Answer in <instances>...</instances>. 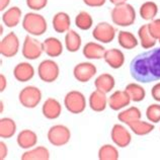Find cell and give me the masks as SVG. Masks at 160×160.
I'll use <instances>...</instances> for the list:
<instances>
[{
	"mask_svg": "<svg viewBox=\"0 0 160 160\" xmlns=\"http://www.w3.org/2000/svg\"><path fill=\"white\" fill-rule=\"evenodd\" d=\"M130 74L140 83L160 80V47L135 56L130 63Z\"/></svg>",
	"mask_w": 160,
	"mask_h": 160,
	"instance_id": "obj_1",
	"label": "cell"
},
{
	"mask_svg": "<svg viewBox=\"0 0 160 160\" xmlns=\"http://www.w3.org/2000/svg\"><path fill=\"white\" fill-rule=\"evenodd\" d=\"M137 13L134 6L128 2L115 5L111 11V18L115 26L121 28L131 27L136 22Z\"/></svg>",
	"mask_w": 160,
	"mask_h": 160,
	"instance_id": "obj_2",
	"label": "cell"
},
{
	"mask_svg": "<svg viewBox=\"0 0 160 160\" xmlns=\"http://www.w3.org/2000/svg\"><path fill=\"white\" fill-rule=\"evenodd\" d=\"M22 28L28 35L33 37L43 36L48 29V22L43 15L38 11H31L26 13L22 22Z\"/></svg>",
	"mask_w": 160,
	"mask_h": 160,
	"instance_id": "obj_3",
	"label": "cell"
},
{
	"mask_svg": "<svg viewBox=\"0 0 160 160\" xmlns=\"http://www.w3.org/2000/svg\"><path fill=\"white\" fill-rule=\"evenodd\" d=\"M64 107L73 115L82 113L86 108L85 95L78 90H71L67 92L64 98Z\"/></svg>",
	"mask_w": 160,
	"mask_h": 160,
	"instance_id": "obj_4",
	"label": "cell"
},
{
	"mask_svg": "<svg viewBox=\"0 0 160 160\" xmlns=\"http://www.w3.org/2000/svg\"><path fill=\"white\" fill-rule=\"evenodd\" d=\"M43 93L39 87L28 85L22 88L18 93L19 103L26 108H35L40 104Z\"/></svg>",
	"mask_w": 160,
	"mask_h": 160,
	"instance_id": "obj_5",
	"label": "cell"
},
{
	"mask_svg": "<svg viewBox=\"0 0 160 160\" xmlns=\"http://www.w3.org/2000/svg\"><path fill=\"white\" fill-rule=\"evenodd\" d=\"M48 141L55 147H62L68 144L71 139V131L65 125H54L47 134Z\"/></svg>",
	"mask_w": 160,
	"mask_h": 160,
	"instance_id": "obj_6",
	"label": "cell"
},
{
	"mask_svg": "<svg viewBox=\"0 0 160 160\" xmlns=\"http://www.w3.org/2000/svg\"><path fill=\"white\" fill-rule=\"evenodd\" d=\"M60 75V68L54 60L46 59L42 61L38 67V76L43 82L52 83L58 79Z\"/></svg>",
	"mask_w": 160,
	"mask_h": 160,
	"instance_id": "obj_7",
	"label": "cell"
},
{
	"mask_svg": "<svg viewBox=\"0 0 160 160\" xmlns=\"http://www.w3.org/2000/svg\"><path fill=\"white\" fill-rule=\"evenodd\" d=\"M44 53L43 42H40L33 38V36L27 35L23 40L22 54L27 60H37Z\"/></svg>",
	"mask_w": 160,
	"mask_h": 160,
	"instance_id": "obj_8",
	"label": "cell"
},
{
	"mask_svg": "<svg viewBox=\"0 0 160 160\" xmlns=\"http://www.w3.org/2000/svg\"><path fill=\"white\" fill-rule=\"evenodd\" d=\"M117 35L116 28L107 22H98L92 31L93 39L102 44H109L115 40Z\"/></svg>",
	"mask_w": 160,
	"mask_h": 160,
	"instance_id": "obj_9",
	"label": "cell"
},
{
	"mask_svg": "<svg viewBox=\"0 0 160 160\" xmlns=\"http://www.w3.org/2000/svg\"><path fill=\"white\" fill-rule=\"evenodd\" d=\"M20 43L18 35L13 32H8L0 42V54L5 58H12L18 55Z\"/></svg>",
	"mask_w": 160,
	"mask_h": 160,
	"instance_id": "obj_10",
	"label": "cell"
},
{
	"mask_svg": "<svg viewBox=\"0 0 160 160\" xmlns=\"http://www.w3.org/2000/svg\"><path fill=\"white\" fill-rule=\"evenodd\" d=\"M111 139L116 146L120 148H126L131 144L132 135L124 125L116 124L112 126L111 131Z\"/></svg>",
	"mask_w": 160,
	"mask_h": 160,
	"instance_id": "obj_11",
	"label": "cell"
},
{
	"mask_svg": "<svg viewBox=\"0 0 160 160\" xmlns=\"http://www.w3.org/2000/svg\"><path fill=\"white\" fill-rule=\"evenodd\" d=\"M98 69L91 62H81L73 69V76L78 82L86 83L95 76Z\"/></svg>",
	"mask_w": 160,
	"mask_h": 160,
	"instance_id": "obj_12",
	"label": "cell"
},
{
	"mask_svg": "<svg viewBox=\"0 0 160 160\" xmlns=\"http://www.w3.org/2000/svg\"><path fill=\"white\" fill-rule=\"evenodd\" d=\"M132 99L126 90H116L108 98V107L112 111H120L130 106Z\"/></svg>",
	"mask_w": 160,
	"mask_h": 160,
	"instance_id": "obj_13",
	"label": "cell"
},
{
	"mask_svg": "<svg viewBox=\"0 0 160 160\" xmlns=\"http://www.w3.org/2000/svg\"><path fill=\"white\" fill-rule=\"evenodd\" d=\"M22 11L18 6H11L2 12L1 20L6 28H13L22 22Z\"/></svg>",
	"mask_w": 160,
	"mask_h": 160,
	"instance_id": "obj_14",
	"label": "cell"
},
{
	"mask_svg": "<svg viewBox=\"0 0 160 160\" xmlns=\"http://www.w3.org/2000/svg\"><path fill=\"white\" fill-rule=\"evenodd\" d=\"M43 116L48 120H56L62 113V106L56 98H49L45 100L42 107Z\"/></svg>",
	"mask_w": 160,
	"mask_h": 160,
	"instance_id": "obj_15",
	"label": "cell"
},
{
	"mask_svg": "<svg viewBox=\"0 0 160 160\" xmlns=\"http://www.w3.org/2000/svg\"><path fill=\"white\" fill-rule=\"evenodd\" d=\"M88 104L93 112H103L108 106V98H107V93L96 89L90 93L88 98Z\"/></svg>",
	"mask_w": 160,
	"mask_h": 160,
	"instance_id": "obj_16",
	"label": "cell"
},
{
	"mask_svg": "<svg viewBox=\"0 0 160 160\" xmlns=\"http://www.w3.org/2000/svg\"><path fill=\"white\" fill-rule=\"evenodd\" d=\"M13 76L18 82H28L35 76V68L28 62H20L13 68Z\"/></svg>",
	"mask_w": 160,
	"mask_h": 160,
	"instance_id": "obj_17",
	"label": "cell"
},
{
	"mask_svg": "<svg viewBox=\"0 0 160 160\" xmlns=\"http://www.w3.org/2000/svg\"><path fill=\"white\" fill-rule=\"evenodd\" d=\"M106 51L107 49L103 47L102 43L88 42L84 45L82 54L88 60H99V59H103Z\"/></svg>",
	"mask_w": 160,
	"mask_h": 160,
	"instance_id": "obj_18",
	"label": "cell"
},
{
	"mask_svg": "<svg viewBox=\"0 0 160 160\" xmlns=\"http://www.w3.org/2000/svg\"><path fill=\"white\" fill-rule=\"evenodd\" d=\"M103 60L112 69H120L125 64V54L119 49L112 48L107 50L104 53Z\"/></svg>",
	"mask_w": 160,
	"mask_h": 160,
	"instance_id": "obj_19",
	"label": "cell"
},
{
	"mask_svg": "<svg viewBox=\"0 0 160 160\" xmlns=\"http://www.w3.org/2000/svg\"><path fill=\"white\" fill-rule=\"evenodd\" d=\"M16 143L22 149H32L38 144V135L32 130L24 129L18 133L16 137Z\"/></svg>",
	"mask_w": 160,
	"mask_h": 160,
	"instance_id": "obj_20",
	"label": "cell"
},
{
	"mask_svg": "<svg viewBox=\"0 0 160 160\" xmlns=\"http://www.w3.org/2000/svg\"><path fill=\"white\" fill-rule=\"evenodd\" d=\"M52 27L58 33H66L71 27L70 15L64 11H59L53 16Z\"/></svg>",
	"mask_w": 160,
	"mask_h": 160,
	"instance_id": "obj_21",
	"label": "cell"
},
{
	"mask_svg": "<svg viewBox=\"0 0 160 160\" xmlns=\"http://www.w3.org/2000/svg\"><path fill=\"white\" fill-rule=\"evenodd\" d=\"M43 47H44V53L51 58H57L60 57L64 47H63L62 42L57 39L55 37H49L43 42Z\"/></svg>",
	"mask_w": 160,
	"mask_h": 160,
	"instance_id": "obj_22",
	"label": "cell"
},
{
	"mask_svg": "<svg viewBox=\"0 0 160 160\" xmlns=\"http://www.w3.org/2000/svg\"><path fill=\"white\" fill-rule=\"evenodd\" d=\"M138 40L140 43L141 47L145 50H149L155 47V45L157 43V40L151 35L149 31L148 23L143 24L138 29Z\"/></svg>",
	"mask_w": 160,
	"mask_h": 160,
	"instance_id": "obj_23",
	"label": "cell"
},
{
	"mask_svg": "<svg viewBox=\"0 0 160 160\" xmlns=\"http://www.w3.org/2000/svg\"><path fill=\"white\" fill-rule=\"evenodd\" d=\"M94 86L96 89L109 93L116 86V79L109 73H102L98 75L94 80Z\"/></svg>",
	"mask_w": 160,
	"mask_h": 160,
	"instance_id": "obj_24",
	"label": "cell"
},
{
	"mask_svg": "<svg viewBox=\"0 0 160 160\" xmlns=\"http://www.w3.org/2000/svg\"><path fill=\"white\" fill-rule=\"evenodd\" d=\"M159 12V6L156 2L154 1H145L141 4L140 8H139V15L142 19L146 20V22H151L156 16Z\"/></svg>",
	"mask_w": 160,
	"mask_h": 160,
	"instance_id": "obj_25",
	"label": "cell"
},
{
	"mask_svg": "<svg viewBox=\"0 0 160 160\" xmlns=\"http://www.w3.org/2000/svg\"><path fill=\"white\" fill-rule=\"evenodd\" d=\"M22 160H49L50 159V151L45 146L33 147L24 152L22 156Z\"/></svg>",
	"mask_w": 160,
	"mask_h": 160,
	"instance_id": "obj_26",
	"label": "cell"
},
{
	"mask_svg": "<svg viewBox=\"0 0 160 160\" xmlns=\"http://www.w3.org/2000/svg\"><path fill=\"white\" fill-rule=\"evenodd\" d=\"M82 45V39L74 29H69L65 35V48L70 53H76Z\"/></svg>",
	"mask_w": 160,
	"mask_h": 160,
	"instance_id": "obj_27",
	"label": "cell"
},
{
	"mask_svg": "<svg viewBox=\"0 0 160 160\" xmlns=\"http://www.w3.org/2000/svg\"><path fill=\"white\" fill-rule=\"evenodd\" d=\"M130 130L137 136H146L150 133H152L155 129V124L151 122H145L140 120L134 121L131 124L128 125Z\"/></svg>",
	"mask_w": 160,
	"mask_h": 160,
	"instance_id": "obj_28",
	"label": "cell"
},
{
	"mask_svg": "<svg viewBox=\"0 0 160 160\" xmlns=\"http://www.w3.org/2000/svg\"><path fill=\"white\" fill-rule=\"evenodd\" d=\"M118 43L125 50H133L139 45V40L131 32L120 31L118 33Z\"/></svg>",
	"mask_w": 160,
	"mask_h": 160,
	"instance_id": "obj_29",
	"label": "cell"
},
{
	"mask_svg": "<svg viewBox=\"0 0 160 160\" xmlns=\"http://www.w3.org/2000/svg\"><path fill=\"white\" fill-rule=\"evenodd\" d=\"M142 119V112L140 111V108L137 107H130L128 108L124 109L119 112L118 115V120H119L121 123H123L125 125H129L131 124L132 122L137 121Z\"/></svg>",
	"mask_w": 160,
	"mask_h": 160,
	"instance_id": "obj_30",
	"label": "cell"
},
{
	"mask_svg": "<svg viewBox=\"0 0 160 160\" xmlns=\"http://www.w3.org/2000/svg\"><path fill=\"white\" fill-rule=\"evenodd\" d=\"M16 123L11 118H2L0 120V138L10 139L16 133Z\"/></svg>",
	"mask_w": 160,
	"mask_h": 160,
	"instance_id": "obj_31",
	"label": "cell"
},
{
	"mask_svg": "<svg viewBox=\"0 0 160 160\" xmlns=\"http://www.w3.org/2000/svg\"><path fill=\"white\" fill-rule=\"evenodd\" d=\"M125 90L128 92L132 102H143L146 98V90L140 83H136V82L129 83L125 87Z\"/></svg>",
	"mask_w": 160,
	"mask_h": 160,
	"instance_id": "obj_32",
	"label": "cell"
},
{
	"mask_svg": "<svg viewBox=\"0 0 160 160\" xmlns=\"http://www.w3.org/2000/svg\"><path fill=\"white\" fill-rule=\"evenodd\" d=\"M75 26L81 31H88L93 26V18L91 14L87 11H80L79 13L75 16Z\"/></svg>",
	"mask_w": 160,
	"mask_h": 160,
	"instance_id": "obj_33",
	"label": "cell"
},
{
	"mask_svg": "<svg viewBox=\"0 0 160 160\" xmlns=\"http://www.w3.org/2000/svg\"><path fill=\"white\" fill-rule=\"evenodd\" d=\"M98 159L99 160H118L120 158L119 150L117 147L111 144H104L98 150Z\"/></svg>",
	"mask_w": 160,
	"mask_h": 160,
	"instance_id": "obj_34",
	"label": "cell"
},
{
	"mask_svg": "<svg viewBox=\"0 0 160 160\" xmlns=\"http://www.w3.org/2000/svg\"><path fill=\"white\" fill-rule=\"evenodd\" d=\"M147 120L153 124L160 123V102L151 103L146 108Z\"/></svg>",
	"mask_w": 160,
	"mask_h": 160,
	"instance_id": "obj_35",
	"label": "cell"
},
{
	"mask_svg": "<svg viewBox=\"0 0 160 160\" xmlns=\"http://www.w3.org/2000/svg\"><path fill=\"white\" fill-rule=\"evenodd\" d=\"M49 0H26L27 6L32 11H40L48 5Z\"/></svg>",
	"mask_w": 160,
	"mask_h": 160,
	"instance_id": "obj_36",
	"label": "cell"
},
{
	"mask_svg": "<svg viewBox=\"0 0 160 160\" xmlns=\"http://www.w3.org/2000/svg\"><path fill=\"white\" fill-rule=\"evenodd\" d=\"M149 31L157 41L160 40V18H154L148 23Z\"/></svg>",
	"mask_w": 160,
	"mask_h": 160,
	"instance_id": "obj_37",
	"label": "cell"
},
{
	"mask_svg": "<svg viewBox=\"0 0 160 160\" xmlns=\"http://www.w3.org/2000/svg\"><path fill=\"white\" fill-rule=\"evenodd\" d=\"M82 1L89 7H102L106 4L107 0H82Z\"/></svg>",
	"mask_w": 160,
	"mask_h": 160,
	"instance_id": "obj_38",
	"label": "cell"
},
{
	"mask_svg": "<svg viewBox=\"0 0 160 160\" xmlns=\"http://www.w3.org/2000/svg\"><path fill=\"white\" fill-rule=\"evenodd\" d=\"M151 96L155 102H160V82L154 84L151 89Z\"/></svg>",
	"mask_w": 160,
	"mask_h": 160,
	"instance_id": "obj_39",
	"label": "cell"
},
{
	"mask_svg": "<svg viewBox=\"0 0 160 160\" xmlns=\"http://www.w3.org/2000/svg\"><path fill=\"white\" fill-rule=\"evenodd\" d=\"M7 154H8L7 145L3 141H1L0 142V159L1 160L5 159L7 157Z\"/></svg>",
	"mask_w": 160,
	"mask_h": 160,
	"instance_id": "obj_40",
	"label": "cell"
},
{
	"mask_svg": "<svg viewBox=\"0 0 160 160\" xmlns=\"http://www.w3.org/2000/svg\"><path fill=\"white\" fill-rule=\"evenodd\" d=\"M7 86V80L4 74H0V92H3Z\"/></svg>",
	"mask_w": 160,
	"mask_h": 160,
	"instance_id": "obj_41",
	"label": "cell"
},
{
	"mask_svg": "<svg viewBox=\"0 0 160 160\" xmlns=\"http://www.w3.org/2000/svg\"><path fill=\"white\" fill-rule=\"evenodd\" d=\"M10 4V0H0V11L6 10Z\"/></svg>",
	"mask_w": 160,
	"mask_h": 160,
	"instance_id": "obj_42",
	"label": "cell"
},
{
	"mask_svg": "<svg viewBox=\"0 0 160 160\" xmlns=\"http://www.w3.org/2000/svg\"><path fill=\"white\" fill-rule=\"evenodd\" d=\"M109 2L113 5H119V4H123V3H126L128 1V0H108Z\"/></svg>",
	"mask_w": 160,
	"mask_h": 160,
	"instance_id": "obj_43",
	"label": "cell"
},
{
	"mask_svg": "<svg viewBox=\"0 0 160 160\" xmlns=\"http://www.w3.org/2000/svg\"><path fill=\"white\" fill-rule=\"evenodd\" d=\"M3 112V102H1V112Z\"/></svg>",
	"mask_w": 160,
	"mask_h": 160,
	"instance_id": "obj_44",
	"label": "cell"
},
{
	"mask_svg": "<svg viewBox=\"0 0 160 160\" xmlns=\"http://www.w3.org/2000/svg\"><path fill=\"white\" fill-rule=\"evenodd\" d=\"M159 11H160V6H159Z\"/></svg>",
	"mask_w": 160,
	"mask_h": 160,
	"instance_id": "obj_45",
	"label": "cell"
},
{
	"mask_svg": "<svg viewBox=\"0 0 160 160\" xmlns=\"http://www.w3.org/2000/svg\"><path fill=\"white\" fill-rule=\"evenodd\" d=\"M159 44H160V40H159Z\"/></svg>",
	"mask_w": 160,
	"mask_h": 160,
	"instance_id": "obj_46",
	"label": "cell"
}]
</instances>
